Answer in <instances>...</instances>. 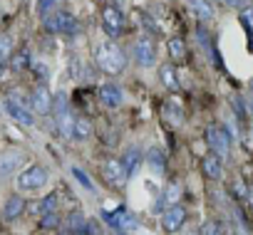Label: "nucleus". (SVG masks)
Returning <instances> with one entry per match:
<instances>
[{
	"instance_id": "obj_24",
	"label": "nucleus",
	"mask_w": 253,
	"mask_h": 235,
	"mask_svg": "<svg viewBox=\"0 0 253 235\" xmlns=\"http://www.w3.org/2000/svg\"><path fill=\"white\" fill-rule=\"evenodd\" d=\"M89 136H92V124L87 119H77V124H75V139L77 141H87Z\"/></svg>"
},
{
	"instance_id": "obj_31",
	"label": "nucleus",
	"mask_w": 253,
	"mask_h": 235,
	"mask_svg": "<svg viewBox=\"0 0 253 235\" xmlns=\"http://www.w3.org/2000/svg\"><path fill=\"white\" fill-rule=\"evenodd\" d=\"M233 193H236L238 198H246V196H248V188H246V183H243L241 178L233 181Z\"/></svg>"
},
{
	"instance_id": "obj_3",
	"label": "nucleus",
	"mask_w": 253,
	"mask_h": 235,
	"mask_svg": "<svg viewBox=\"0 0 253 235\" xmlns=\"http://www.w3.org/2000/svg\"><path fill=\"white\" fill-rule=\"evenodd\" d=\"M206 144H209V149L213 151V156H218L221 161L228 159L231 141H228V134H226L221 127H209V129H206Z\"/></svg>"
},
{
	"instance_id": "obj_21",
	"label": "nucleus",
	"mask_w": 253,
	"mask_h": 235,
	"mask_svg": "<svg viewBox=\"0 0 253 235\" xmlns=\"http://www.w3.org/2000/svg\"><path fill=\"white\" fill-rule=\"evenodd\" d=\"M179 198H181V186H179L176 181H171V183L167 186V191H164L162 201H164L169 208H174V205H179Z\"/></svg>"
},
{
	"instance_id": "obj_2",
	"label": "nucleus",
	"mask_w": 253,
	"mask_h": 235,
	"mask_svg": "<svg viewBox=\"0 0 253 235\" xmlns=\"http://www.w3.org/2000/svg\"><path fill=\"white\" fill-rule=\"evenodd\" d=\"M47 178H50L47 168L40 166V164H33V166H28L25 171L18 173V181L15 183H18L20 191H40V188L47 186Z\"/></svg>"
},
{
	"instance_id": "obj_4",
	"label": "nucleus",
	"mask_w": 253,
	"mask_h": 235,
	"mask_svg": "<svg viewBox=\"0 0 253 235\" xmlns=\"http://www.w3.org/2000/svg\"><path fill=\"white\" fill-rule=\"evenodd\" d=\"M45 28H47L50 33L72 35V33H77V20H75L70 13H65V10H57V13H52L50 18H45Z\"/></svg>"
},
{
	"instance_id": "obj_23",
	"label": "nucleus",
	"mask_w": 253,
	"mask_h": 235,
	"mask_svg": "<svg viewBox=\"0 0 253 235\" xmlns=\"http://www.w3.org/2000/svg\"><path fill=\"white\" fill-rule=\"evenodd\" d=\"M147 161H149V164H152V168H157V171H164V166H167V159H164L162 149H157V146H152V149H149Z\"/></svg>"
},
{
	"instance_id": "obj_10",
	"label": "nucleus",
	"mask_w": 253,
	"mask_h": 235,
	"mask_svg": "<svg viewBox=\"0 0 253 235\" xmlns=\"http://www.w3.org/2000/svg\"><path fill=\"white\" fill-rule=\"evenodd\" d=\"M75 124H77V119L70 114V109L57 111V132L62 139H75Z\"/></svg>"
},
{
	"instance_id": "obj_29",
	"label": "nucleus",
	"mask_w": 253,
	"mask_h": 235,
	"mask_svg": "<svg viewBox=\"0 0 253 235\" xmlns=\"http://www.w3.org/2000/svg\"><path fill=\"white\" fill-rule=\"evenodd\" d=\"M72 176H75V178H77V181H80V183H82V186H84L87 191H94V186H92V181L87 178V173H84L82 168H77V166H72Z\"/></svg>"
},
{
	"instance_id": "obj_17",
	"label": "nucleus",
	"mask_w": 253,
	"mask_h": 235,
	"mask_svg": "<svg viewBox=\"0 0 253 235\" xmlns=\"http://www.w3.org/2000/svg\"><path fill=\"white\" fill-rule=\"evenodd\" d=\"M159 79H162V84L167 87V89H179V77H176V69L171 67V65H162L159 67Z\"/></svg>"
},
{
	"instance_id": "obj_20",
	"label": "nucleus",
	"mask_w": 253,
	"mask_h": 235,
	"mask_svg": "<svg viewBox=\"0 0 253 235\" xmlns=\"http://www.w3.org/2000/svg\"><path fill=\"white\" fill-rule=\"evenodd\" d=\"M107 218H109V215H107ZM109 220H112L117 228H134V225H137L134 215H132L129 210H126V208H119V210H117V215H114V218H109Z\"/></svg>"
},
{
	"instance_id": "obj_26",
	"label": "nucleus",
	"mask_w": 253,
	"mask_h": 235,
	"mask_svg": "<svg viewBox=\"0 0 253 235\" xmlns=\"http://www.w3.org/2000/svg\"><path fill=\"white\" fill-rule=\"evenodd\" d=\"M28 67H30V52L23 50V52H18V55L13 57V69L23 72V69H28Z\"/></svg>"
},
{
	"instance_id": "obj_13",
	"label": "nucleus",
	"mask_w": 253,
	"mask_h": 235,
	"mask_svg": "<svg viewBox=\"0 0 253 235\" xmlns=\"http://www.w3.org/2000/svg\"><path fill=\"white\" fill-rule=\"evenodd\" d=\"M33 109L38 114H50L52 111V94L47 92V87H38L33 92Z\"/></svg>"
},
{
	"instance_id": "obj_18",
	"label": "nucleus",
	"mask_w": 253,
	"mask_h": 235,
	"mask_svg": "<svg viewBox=\"0 0 253 235\" xmlns=\"http://www.w3.org/2000/svg\"><path fill=\"white\" fill-rule=\"evenodd\" d=\"M23 210H25V201H23L20 196H10L8 203H5V208H3V215H5L8 220H15Z\"/></svg>"
},
{
	"instance_id": "obj_34",
	"label": "nucleus",
	"mask_w": 253,
	"mask_h": 235,
	"mask_svg": "<svg viewBox=\"0 0 253 235\" xmlns=\"http://www.w3.org/2000/svg\"><path fill=\"white\" fill-rule=\"evenodd\" d=\"M223 3H226L228 8H243V5L248 3V0H223Z\"/></svg>"
},
{
	"instance_id": "obj_25",
	"label": "nucleus",
	"mask_w": 253,
	"mask_h": 235,
	"mask_svg": "<svg viewBox=\"0 0 253 235\" xmlns=\"http://www.w3.org/2000/svg\"><path fill=\"white\" fill-rule=\"evenodd\" d=\"M10 50H13V42L8 35H0V69L5 67V62L10 60Z\"/></svg>"
},
{
	"instance_id": "obj_6",
	"label": "nucleus",
	"mask_w": 253,
	"mask_h": 235,
	"mask_svg": "<svg viewBox=\"0 0 253 235\" xmlns=\"http://www.w3.org/2000/svg\"><path fill=\"white\" fill-rule=\"evenodd\" d=\"M5 111H8V116L13 122H18V124H23V127H33L35 124V116L28 111V106L25 104H20L15 97H5Z\"/></svg>"
},
{
	"instance_id": "obj_5",
	"label": "nucleus",
	"mask_w": 253,
	"mask_h": 235,
	"mask_svg": "<svg viewBox=\"0 0 253 235\" xmlns=\"http://www.w3.org/2000/svg\"><path fill=\"white\" fill-rule=\"evenodd\" d=\"M134 62L139 65V67H154V62H157V47H154V42L149 40V37H139L137 42H134Z\"/></svg>"
},
{
	"instance_id": "obj_16",
	"label": "nucleus",
	"mask_w": 253,
	"mask_h": 235,
	"mask_svg": "<svg viewBox=\"0 0 253 235\" xmlns=\"http://www.w3.org/2000/svg\"><path fill=\"white\" fill-rule=\"evenodd\" d=\"M186 3H189L191 13H194L199 20H211V18H213V8H211L209 0H186Z\"/></svg>"
},
{
	"instance_id": "obj_1",
	"label": "nucleus",
	"mask_w": 253,
	"mask_h": 235,
	"mask_svg": "<svg viewBox=\"0 0 253 235\" xmlns=\"http://www.w3.org/2000/svg\"><path fill=\"white\" fill-rule=\"evenodd\" d=\"M94 62L107 74H119L126 67V55L114 42H99L94 47Z\"/></svg>"
},
{
	"instance_id": "obj_22",
	"label": "nucleus",
	"mask_w": 253,
	"mask_h": 235,
	"mask_svg": "<svg viewBox=\"0 0 253 235\" xmlns=\"http://www.w3.org/2000/svg\"><path fill=\"white\" fill-rule=\"evenodd\" d=\"M167 50H169V57L171 60H184L186 57V45H184L181 37H171L167 42Z\"/></svg>"
},
{
	"instance_id": "obj_19",
	"label": "nucleus",
	"mask_w": 253,
	"mask_h": 235,
	"mask_svg": "<svg viewBox=\"0 0 253 235\" xmlns=\"http://www.w3.org/2000/svg\"><path fill=\"white\" fill-rule=\"evenodd\" d=\"M35 213H38L40 218H45V215H50V213H57V196H55V193L45 196V198L35 205Z\"/></svg>"
},
{
	"instance_id": "obj_32",
	"label": "nucleus",
	"mask_w": 253,
	"mask_h": 235,
	"mask_svg": "<svg viewBox=\"0 0 253 235\" xmlns=\"http://www.w3.org/2000/svg\"><path fill=\"white\" fill-rule=\"evenodd\" d=\"M33 72H35V77H40V79H47V77H50V72H47V67H45L42 62H35V65H33Z\"/></svg>"
},
{
	"instance_id": "obj_28",
	"label": "nucleus",
	"mask_w": 253,
	"mask_h": 235,
	"mask_svg": "<svg viewBox=\"0 0 253 235\" xmlns=\"http://www.w3.org/2000/svg\"><path fill=\"white\" fill-rule=\"evenodd\" d=\"M199 235H221V225L216 220H206L201 228H199Z\"/></svg>"
},
{
	"instance_id": "obj_7",
	"label": "nucleus",
	"mask_w": 253,
	"mask_h": 235,
	"mask_svg": "<svg viewBox=\"0 0 253 235\" xmlns=\"http://www.w3.org/2000/svg\"><path fill=\"white\" fill-rule=\"evenodd\" d=\"M25 164V154L20 149H8L0 154V176H10V173H18Z\"/></svg>"
},
{
	"instance_id": "obj_36",
	"label": "nucleus",
	"mask_w": 253,
	"mask_h": 235,
	"mask_svg": "<svg viewBox=\"0 0 253 235\" xmlns=\"http://www.w3.org/2000/svg\"><path fill=\"white\" fill-rule=\"evenodd\" d=\"M246 18H248V23H251V25H253V5H251V8H248V10H246Z\"/></svg>"
},
{
	"instance_id": "obj_15",
	"label": "nucleus",
	"mask_w": 253,
	"mask_h": 235,
	"mask_svg": "<svg viewBox=\"0 0 253 235\" xmlns=\"http://www.w3.org/2000/svg\"><path fill=\"white\" fill-rule=\"evenodd\" d=\"M122 164H124V168H126V173L129 176H134L137 171H139V164H142V151L139 149H126L124 151V156H122Z\"/></svg>"
},
{
	"instance_id": "obj_27",
	"label": "nucleus",
	"mask_w": 253,
	"mask_h": 235,
	"mask_svg": "<svg viewBox=\"0 0 253 235\" xmlns=\"http://www.w3.org/2000/svg\"><path fill=\"white\" fill-rule=\"evenodd\" d=\"M55 5H57V0H38V15H42V18H50Z\"/></svg>"
},
{
	"instance_id": "obj_9",
	"label": "nucleus",
	"mask_w": 253,
	"mask_h": 235,
	"mask_svg": "<svg viewBox=\"0 0 253 235\" xmlns=\"http://www.w3.org/2000/svg\"><path fill=\"white\" fill-rule=\"evenodd\" d=\"M184 220H186V210H184L181 205H174V208H169V210L162 215V228H164L167 233H176V230L184 225Z\"/></svg>"
},
{
	"instance_id": "obj_30",
	"label": "nucleus",
	"mask_w": 253,
	"mask_h": 235,
	"mask_svg": "<svg viewBox=\"0 0 253 235\" xmlns=\"http://www.w3.org/2000/svg\"><path fill=\"white\" fill-rule=\"evenodd\" d=\"M80 225H82V215H80V213H72V215L67 218V233H72V235L80 233V230H77Z\"/></svg>"
},
{
	"instance_id": "obj_37",
	"label": "nucleus",
	"mask_w": 253,
	"mask_h": 235,
	"mask_svg": "<svg viewBox=\"0 0 253 235\" xmlns=\"http://www.w3.org/2000/svg\"><path fill=\"white\" fill-rule=\"evenodd\" d=\"M75 235H87V233H75Z\"/></svg>"
},
{
	"instance_id": "obj_14",
	"label": "nucleus",
	"mask_w": 253,
	"mask_h": 235,
	"mask_svg": "<svg viewBox=\"0 0 253 235\" xmlns=\"http://www.w3.org/2000/svg\"><path fill=\"white\" fill-rule=\"evenodd\" d=\"M201 171L206 173V178H211V181H218L221 176H223V161L218 159V156H206L204 161H201Z\"/></svg>"
},
{
	"instance_id": "obj_35",
	"label": "nucleus",
	"mask_w": 253,
	"mask_h": 235,
	"mask_svg": "<svg viewBox=\"0 0 253 235\" xmlns=\"http://www.w3.org/2000/svg\"><path fill=\"white\" fill-rule=\"evenodd\" d=\"M72 77H75V79L80 77V60H77V57L72 60Z\"/></svg>"
},
{
	"instance_id": "obj_12",
	"label": "nucleus",
	"mask_w": 253,
	"mask_h": 235,
	"mask_svg": "<svg viewBox=\"0 0 253 235\" xmlns=\"http://www.w3.org/2000/svg\"><path fill=\"white\" fill-rule=\"evenodd\" d=\"M99 99H102V104H104V106L117 109V106L122 104L124 94H122V89H119L117 84H102V87H99Z\"/></svg>"
},
{
	"instance_id": "obj_8",
	"label": "nucleus",
	"mask_w": 253,
	"mask_h": 235,
	"mask_svg": "<svg viewBox=\"0 0 253 235\" xmlns=\"http://www.w3.org/2000/svg\"><path fill=\"white\" fill-rule=\"evenodd\" d=\"M104 176H107V181L112 186H124L126 178H129V173H126L122 159H107L104 161Z\"/></svg>"
},
{
	"instance_id": "obj_33",
	"label": "nucleus",
	"mask_w": 253,
	"mask_h": 235,
	"mask_svg": "<svg viewBox=\"0 0 253 235\" xmlns=\"http://www.w3.org/2000/svg\"><path fill=\"white\" fill-rule=\"evenodd\" d=\"M55 225H60V215L57 213H50V215L42 218V228H55Z\"/></svg>"
},
{
	"instance_id": "obj_11",
	"label": "nucleus",
	"mask_w": 253,
	"mask_h": 235,
	"mask_svg": "<svg viewBox=\"0 0 253 235\" xmlns=\"http://www.w3.org/2000/svg\"><path fill=\"white\" fill-rule=\"evenodd\" d=\"M102 20H104L107 33H112V35H119L124 30V15H122L119 8H107L104 15H102Z\"/></svg>"
}]
</instances>
